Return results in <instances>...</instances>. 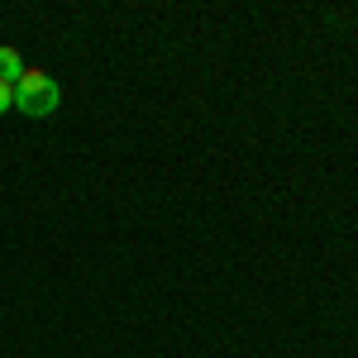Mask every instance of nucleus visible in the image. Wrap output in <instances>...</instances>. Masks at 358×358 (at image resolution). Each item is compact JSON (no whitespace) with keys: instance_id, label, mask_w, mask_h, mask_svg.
Masks as SVG:
<instances>
[{"instance_id":"3","label":"nucleus","mask_w":358,"mask_h":358,"mask_svg":"<svg viewBox=\"0 0 358 358\" xmlns=\"http://www.w3.org/2000/svg\"><path fill=\"white\" fill-rule=\"evenodd\" d=\"M5 110H15V82L0 77V115H5Z\"/></svg>"},{"instance_id":"2","label":"nucleus","mask_w":358,"mask_h":358,"mask_svg":"<svg viewBox=\"0 0 358 358\" xmlns=\"http://www.w3.org/2000/svg\"><path fill=\"white\" fill-rule=\"evenodd\" d=\"M20 72H24V62H20V53H15V48H0V77H5V82H15Z\"/></svg>"},{"instance_id":"1","label":"nucleus","mask_w":358,"mask_h":358,"mask_svg":"<svg viewBox=\"0 0 358 358\" xmlns=\"http://www.w3.org/2000/svg\"><path fill=\"white\" fill-rule=\"evenodd\" d=\"M62 106V86L43 72V67H24L20 77H15V110L29 115V120H43V115H53Z\"/></svg>"}]
</instances>
